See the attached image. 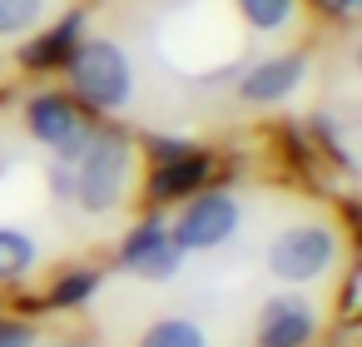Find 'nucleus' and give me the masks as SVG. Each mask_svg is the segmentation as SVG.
Listing matches in <instances>:
<instances>
[{
	"mask_svg": "<svg viewBox=\"0 0 362 347\" xmlns=\"http://www.w3.org/2000/svg\"><path fill=\"white\" fill-rule=\"evenodd\" d=\"M70 164H75V199H80L85 213L119 208L124 184H129V139L124 134H115V129L85 134V144Z\"/></svg>",
	"mask_w": 362,
	"mask_h": 347,
	"instance_id": "1",
	"label": "nucleus"
},
{
	"mask_svg": "<svg viewBox=\"0 0 362 347\" xmlns=\"http://www.w3.org/2000/svg\"><path fill=\"white\" fill-rule=\"evenodd\" d=\"M70 85L95 110H124L134 95V65L115 40H80L70 50Z\"/></svg>",
	"mask_w": 362,
	"mask_h": 347,
	"instance_id": "2",
	"label": "nucleus"
},
{
	"mask_svg": "<svg viewBox=\"0 0 362 347\" xmlns=\"http://www.w3.org/2000/svg\"><path fill=\"white\" fill-rule=\"evenodd\" d=\"M332 258H337V238H332L322 223H298V228H288V233L273 238V248H268V273H273L278 283H308V278L327 273Z\"/></svg>",
	"mask_w": 362,
	"mask_h": 347,
	"instance_id": "3",
	"label": "nucleus"
},
{
	"mask_svg": "<svg viewBox=\"0 0 362 347\" xmlns=\"http://www.w3.org/2000/svg\"><path fill=\"white\" fill-rule=\"evenodd\" d=\"M233 228H238V199L233 194H194L169 238L184 253H209V248L228 243Z\"/></svg>",
	"mask_w": 362,
	"mask_h": 347,
	"instance_id": "4",
	"label": "nucleus"
},
{
	"mask_svg": "<svg viewBox=\"0 0 362 347\" xmlns=\"http://www.w3.org/2000/svg\"><path fill=\"white\" fill-rule=\"evenodd\" d=\"M25 124H30V134H35L40 144L60 149V159H75L80 144H85L80 114H75V105H70L65 95H35V100L25 105Z\"/></svg>",
	"mask_w": 362,
	"mask_h": 347,
	"instance_id": "5",
	"label": "nucleus"
},
{
	"mask_svg": "<svg viewBox=\"0 0 362 347\" xmlns=\"http://www.w3.org/2000/svg\"><path fill=\"white\" fill-rule=\"evenodd\" d=\"M119 258H124L139 278H149V283H169V278L179 273L184 248L169 238V228H164V223H139V228L124 238Z\"/></svg>",
	"mask_w": 362,
	"mask_h": 347,
	"instance_id": "6",
	"label": "nucleus"
},
{
	"mask_svg": "<svg viewBox=\"0 0 362 347\" xmlns=\"http://www.w3.org/2000/svg\"><path fill=\"white\" fill-rule=\"evenodd\" d=\"M313 307L303 298H278L263 307V322H258V347H303L313 337Z\"/></svg>",
	"mask_w": 362,
	"mask_h": 347,
	"instance_id": "7",
	"label": "nucleus"
},
{
	"mask_svg": "<svg viewBox=\"0 0 362 347\" xmlns=\"http://www.w3.org/2000/svg\"><path fill=\"white\" fill-rule=\"evenodd\" d=\"M303 55H278V60H263L258 70H248L243 75V85H238V95L248 100V105H278V100H288L293 90H298V80H303Z\"/></svg>",
	"mask_w": 362,
	"mask_h": 347,
	"instance_id": "8",
	"label": "nucleus"
},
{
	"mask_svg": "<svg viewBox=\"0 0 362 347\" xmlns=\"http://www.w3.org/2000/svg\"><path fill=\"white\" fill-rule=\"evenodd\" d=\"M204 174H209V159L204 154H179V159H164V169L154 174V199H184V194H194L199 184H204Z\"/></svg>",
	"mask_w": 362,
	"mask_h": 347,
	"instance_id": "9",
	"label": "nucleus"
},
{
	"mask_svg": "<svg viewBox=\"0 0 362 347\" xmlns=\"http://www.w3.org/2000/svg\"><path fill=\"white\" fill-rule=\"evenodd\" d=\"M139 347H209V337L189 317H159V322H149V332L139 337Z\"/></svg>",
	"mask_w": 362,
	"mask_h": 347,
	"instance_id": "10",
	"label": "nucleus"
},
{
	"mask_svg": "<svg viewBox=\"0 0 362 347\" xmlns=\"http://www.w3.org/2000/svg\"><path fill=\"white\" fill-rule=\"evenodd\" d=\"M30 263H35V243L21 228H0V283L21 278Z\"/></svg>",
	"mask_w": 362,
	"mask_h": 347,
	"instance_id": "11",
	"label": "nucleus"
},
{
	"mask_svg": "<svg viewBox=\"0 0 362 347\" xmlns=\"http://www.w3.org/2000/svg\"><path fill=\"white\" fill-rule=\"evenodd\" d=\"M45 20V0H0V40L25 35Z\"/></svg>",
	"mask_w": 362,
	"mask_h": 347,
	"instance_id": "12",
	"label": "nucleus"
},
{
	"mask_svg": "<svg viewBox=\"0 0 362 347\" xmlns=\"http://www.w3.org/2000/svg\"><path fill=\"white\" fill-rule=\"evenodd\" d=\"M253 30H283L293 20V0H233Z\"/></svg>",
	"mask_w": 362,
	"mask_h": 347,
	"instance_id": "13",
	"label": "nucleus"
},
{
	"mask_svg": "<svg viewBox=\"0 0 362 347\" xmlns=\"http://www.w3.org/2000/svg\"><path fill=\"white\" fill-rule=\"evenodd\" d=\"M75 30H80V16H75V20H65L60 30H50V40L30 45V50H25V60H30V65H55L65 50H75Z\"/></svg>",
	"mask_w": 362,
	"mask_h": 347,
	"instance_id": "14",
	"label": "nucleus"
},
{
	"mask_svg": "<svg viewBox=\"0 0 362 347\" xmlns=\"http://www.w3.org/2000/svg\"><path fill=\"white\" fill-rule=\"evenodd\" d=\"M95 283H100V273H90V268H85V273H70V278L55 288V302H60V307H65V302H80V298L95 293Z\"/></svg>",
	"mask_w": 362,
	"mask_h": 347,
	"instance_id": "15",
	"label": "nucleus"
},
{
	"mask_svg": "<svg viewBox=\"0 0 362 347\" xmlns=\"http://www.w3.org/2000/svg\"><path fill=\"white\" fill-rule=\"evenodd\" d=\"M0 347H30V327H21V322H0Z\"/></svg>",
	"mask_w": 362,
	"mask_h": 347,
	"instance_id": "16",
	"label": "nucleus"
},
{
	"mask_svg": "<svg viewBox=\"0 0 362 347\" xmlns=\"http://www.w3.org/2000/svg\"><path fill=\"white\" fill-rule=\"evenodd\" d=\"M332 11H357V0H327Z\"/></svg>",
	"mask_w": 362,
	"mask_h": 347,
	"instance_id": "17",
	"label": "nucleus"
}]
</instances>
